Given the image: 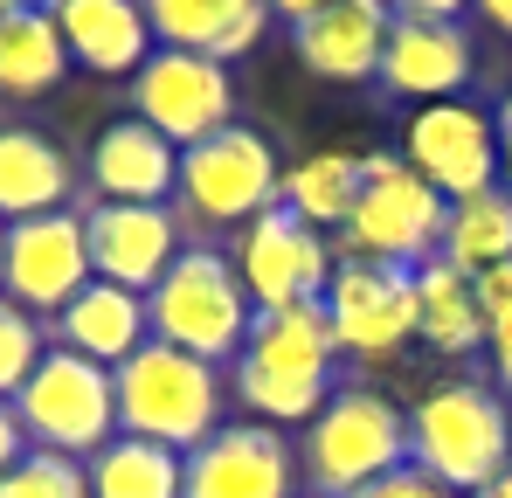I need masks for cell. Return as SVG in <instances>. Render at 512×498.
I'll return each mask as SVG.
<instances>
[{
	"instance_id": "6da1fadb",
	"label": "cell",
	"mask_w": 512,
	"mask_h": 498,
	"mask_svg": "<svg viewBox=\"0 0 512 498\" xmlns=\"http://www.w3.org/2000/svg\"><path fill=\"white\" fill-rule=\"evenodd\" d=\"M229 388L243 395L250 422H270V429L298 422L305 429L333 402V388H340V339H333V319H326V298L319 305L256 312Z\"/></svg>"
},
{
	"instance_id": "7a4b0ae2",
	"label": "cell",
	"mask_w": 512,
	"mask_h": 498,
	"mask_svg": "<svg viewBox=\"0 0 512 498\" xmlns=\"http://www.w3.org/2000/svg\"><path fill=\"white\" fill-rule=\"evenodd\" d=\"M402 464H409V415L367 381H340L333 402L298 436V478L319 498H353Z\"/></svg>"
},
{
	"instance_id": "3957f363",
	"label": "cell",
	"mask_w": 512,
	"mask_h": 498,
	"mask_svg": "<svg viewBox=\"0 0 512 498\" xmlns=\"http://www.w3.org/2000/svg\"><path fill=\"white\" fill-rule=\"evenodd\" d=\"M118 381V436H146L160 450H201L215 429H222V367L180 353L167 339H146L125 367H111Z\"/></svg>"
},
{
	"instance_id": "277c9868",
	"label": "cell",
	"mask_w": 512,
	"mask_h": 498,
	"mask_svg": "<svg viewBox=\"0 0 512 498\" xmlns=\"http://www.w3.org/2000/svg\"><path fill=\"white\" fill-rule=\"evenodd\" d=\"M409 464L471 498L512 464V415L485 381H436L409 409Z\"/></svg>"
},
{
	"instance_id": "5b68a950",
	"label": "cell",
	"mask_w": 512,
	"mask_h": 498,
	"mask_svg": "<svg viewBox=\"0 0 512 498\" xmlns=\"http://www.w3.org/2000/svg\"><path fill=\"white\" fill-rule=\"evenodd\" d=\"M146 319H153V339H167L180 353L222 367V360L243 353L256 305H250V291H243V277H236V263L222 249L187 243L173 256V270L146 291Z\"/></svg>"
},
{
	"instance_id": "8992f818",
	"label": "cell",
	"mask_w": 512,
	"mask_h": 498,
	"mask_svg": "<svg viewBox=\"0 0 512 498\" xmlns=\"http://www.w3.org/2000/svg\"><path fill=\"white\" fill-rule=\"evenodd\" d=\"M443 222H450V201L402 153H360V201L333 236V249L360 256V263L416 270L423 256L443 249Z\"/></svg>"
},
{
	"instance_id": "52a82bcc",
	"label": "cell",
	"mask_w": 512,
	"mask_h": 498,
	"mask_svg": "<svg viewBox=\"0 0 512 498\" xmlns=\"http://www.w3.org/2000/svg\"><path fill=\"white\" fill-rule=\"evenodd\" d=\"M14 422L28 436V450H56L90 464L111 436H118V381L111 367H97L70 346H49L42 367L28 374V388L14 395Z\"/></svg>"
},
{
	"instance_id": "ba28073f",
	"label": "cell",
	"mask_w": 512,
	"mask_h": 498,
	"mask_svg": "<svg viewBox=\"0 0 512 498\" xmlns=\"http://www.w3.org/2000/svg\"><path fill=\"white\" fill-rule=\"evenodd\" d=\"M284 194V166L270 153V139L250 125H229L201 146L180 153V222L194 229H250L256 215H270Z\"/></svg>"
},
{
	"instance_id": "9c48e42d",
	"label": "cell",
	"mask_w": 512,
	"mask_h": 498,
	"mask_svg": "<svg viewBox=\"0 0 512 498\" xmlns=\"http://www.w3.org/2000/svg\"><path fill=\"white\" fill-rule=\"evenodd\" d=\"M229 263H236L256 312H277V305H319L333 270H340V249H333V236H319L312 222H298L277 201L270 215H256L250 229H236Z\"/></svg>"
},
{
	"instance_id": "30bf717a",
	"label": "cell",
	"mask_w": 512,
	"mask_h": 498,
	"mask_svg": "<svg viewBox=\"0 0 512 498\" xmlns=\"http://www.w3.org/2000/svg\"><path fill=\"white\" fill-rule=\"evenodd\" d=\"M132 118L153 125L167 146H201L215 132L236 125V83L229 63L215 56H194V49H153L146 70L132 77Z\"/></svg>"
},
{
	"instance_id": "8fae6325",
	"label": "cell",
	"mask_w": 512,
	"mask_h": 498,
	"mask_svg": "<svg viewBox=\"0 0 512 498\" xmlns=\"http://www.w3.org/2000/svg\"><path fill=\"white\" fill-rule=\"evenodd\" d=\"M90 277V236L77 208H56V215H28V222H7V249H0V298L35 312V319H56Z\"/></svg>"
},
{
	"instance_id": "7c38bea8",
	"label": "cell",
	"mask_w": 512,
	"mask_h": 498,
	"mask_svg": "<svg viewBox=\"0 0 512 498\" xmlns=\"http://www.w3.org/2000/svg\"><path fill=\"white\" fill-rule=\"evenodd\" d=\"M402 160L443 201H471V194L499 187V125H492V111H478L464 97L416 104L409 125H402Z\"/></svg>"
},
{
	"instance_id": "4fadbf2b",
	"label": "cell",
	"mask_w": 512,
	"mask_h": 498,
	"mask_svg": "<svg viewBox=\"0 0 512 498\" xmlns=\"http://www.w3.org/2000/svg\"><path fill=\"white\" fill-rule=\"evenodd\" d=\"M326 319H333L340 353H353V360H395L416 339V270L340 256V270L326 284Z\"/></svg>"
},
{
	"instance_id": "5bb4252c",
	"label": "cell",
	"mask_w": 512,
	"mask_h": 498,
	"mask_svg": "<svg viewBox=\"0 0 512 498\" xmlns=\"http://www.w3.org/2000/svg\"><path fill=\"white\" fill-rule=\"evenodd\" d=\"M180 498H298V450L270 422H222L201 450H187Z\"/></svg>"
},
{
	"instance_id": "9a60e30c",
	"label": "cell",
	"mask_w": 512,
	"mask_h": 498,
	"mask_svg": "<svg viewBox=\"0 0 512 498\" xmlns=\"http://www.w3.org/2000/svg\"><path fill=\"white\" fill-rule=\"evenodd\" d=\"M180 208H139V201H90L84 208V236H90V270L104 284H125V291H153L180 256Z\"/></svg>"
},
{
	"instance_id": "2e32d148",
	"label": "cell",
	"mask_w": 512,
	"mask_h": 498,
	"mask_svg": "<svg viewBox=\"0 0 512 498\" xmlns=\"http://www.w3.org/2000/svg\"><path fill=\"white\" fill-rule=\"evenodd\" d=\"M471 70H478L471 35L457 21H395L374 83L388 97H402V104H443V97H464Z\"/></svg>"
},
{
	"instance_id": "e0dca14e",
	"label": "cell",
	"mask_w": 512,
	"mask_h": 498,
	"mask_svg": "<svg viewBox=\"0 0 512 498\" xmlns=\"http://www.w3.org/2000/svg\"><path fill=\"white\" fill-rule=\"evenodd\" d=\"M388 28H395V14L381 0H333L326 14L291 28V49H298V63L312 77H326V83H374Z\"/></svg>"
},
{
	"instance_id": "ac0fdd59",
	"label": "cell",
	"mask_w": 512,
	"mask_h": 498,
	"mask_svg": "<svg viewBox=\"0 0 512 498\" xmlns=\"http://www.w3.org/2000/svg\"><path fill=\"white\" fill-rule=\"evenodd\" d=\"M90 187L97 201H139V208H173L180 187V146H167L153 125L118 118L90 146Z\"/></svg>"
},
{
	"instance_id": "d6986e66",
	"label": "cell",
	"mask_w": 512,
	"mask_h": 498,
	"mask_svg": "<svg viewBox=\"0 0 512 498\" xmlns=\"http://www.w3.org/2000/svg\"><path fill=\"white\" fill-rule=\"evenodd\" d=\"M49 14H56V28H63L70 63H84L97 77H139L146 56L160 49L139 0H56Z\"/></svg>"
},
{
	"instance_id": "ffe728a7",
	"label": "cell",
	"mask_w": 512,
	"mask_h": 498,
	"mask_svg": "<svg viewBox=\"0 0 512 498\" xmlns=\"http://www.w3.org/2000/svg\"><path fill=\"white\" fill-rule=\"evenodd\" d=\"M146 339H153L146 298L125 291V284H104V277H90L84 291L49 319V346H70V353H84L97 367H125Z\"/></svg>"
},
{
	"instance_id": "44dd1931",
	"label": "cell",
	"mask_w": 512,
	"mask_h": 498,
	"mask_svg": "<svg viewBox=\"0 0 512 498\" xmlns=\"http://www.w3.org/2000/svg\"><path fill=\"white\" fill-rule=\"evenodd\" d=\"M139 7H146L160 49H194V56H215V63L250 56L270 28L263 0H139Z\"/></svg>"
},
{
	"instance_id": "7402d4cb",
	"label": "cell",
	"mask_w": 512,
	"mask_h": 498,
	"mask_svg": "<svg viewBox=\"0 0 512 498\" xmlns=\"http://www.w3.org/2000/svg\"><path fill=\"white\" fill-rule=\"evenodd\" d=\"M77 194V166L56 139L28 132V125H0V222H28V215H56Z\"/></svg>"
},
{
	"instance_id": "603a6c76",
	"label": "cell",
	"mask_w": 512,
	"mask_h": 498,
	"mask_svg": "<svg viewBox=\"0 0 512 498\" xmlns=\"http://www.w3.org/2000/svg\"><path fill=\"white\" fill-rule=\"evenodd\" d=\"M416 339H429L443 360L485 353V312H478V284L436 249L416 263Z\"/></svg>"
},
{
	"instance_id": "cb8c5ba5",
	"label": "cell",
	"mask_w": 512,
	"mask_h": 498,
	"mask_svg": "<svg viewBox=\"0 0 512 498\" xmlns=\"http://www.w3.org/2000/svg\"><path fill=\"white\" fill-rule=\"evenodd\" d=\"M70 70L63 28L49 7H7L0 21V97H42Z\"/></svg>"
},
{
	"instance_id": "d4e9b609",
	"label": "cell",
	"mask_w": 512,
	"mask_h": 498,
	"mask_svg": "<svg viewBox=\"0 0 512 498\" xmlns=\"http://www.w3.org/2000/svg\"><path fill=\"white\" fill-rule=\"evenodd\" d=\"M90 498H180L187 492V457L160 450L146 436H111L84 464Z\"/></svg>"
},
{
	"instance_id": "484cf974",
	"label": "cell",
	"mask_w": 512,
	"mask_h": 498,
	"mask_svg": "<svg viewBox=\"0 0 512 498\" xmlns=\"http://www.w3.org/2000/svg\"><path fill=\"white\" fill-rule=\"evenodd\" d=\"M277 201H284L298 222H312L319 236H340L353 201H360V153H340V146L305 153L298 166H284V194H277Z\"/></svg>"
},
{
	"instance_id": "4316f807",
	"label": "cell",
	"mask_w": 512,
	"mask_h": 498,
	"mask_svg": "<svg viewBox=\"0 0 512 498\" xmlns=\"http://www.w3.org/2000/svg\"><path fill=\"white\" fill-rule=\"evenodd\" d=\"M443 256H450L464 277H485L492 263H512V194L506 187H485V194H471V201H450Z\"/></svg>"
},
{
	"instance_id": "83f0119b",
	"label": "cell",
	"mask_w": 512,
	"mask_h": 498,
	"mask_svg": "<svg viewBox=\"0 0 512 498\" xmlns=\"http://www.w3.org/2000/svg\"><path fill=\"white\" fill-rule=\"evenodd\" d=\"M42 353H49V326L35 312H21V305L0 298V402H14L28 388V374L42 367Z\"/></svg>"
},
{
	"instance_id": "f1b7e54d",
	"label": "cell",
	"mask_w": 512,
	"mask_h": 498,
	"mask_svg": "<svg viewBox=\"0 0 512 498\" xmlns=\"http://www.w3.org/2000/svg\"><path fill=\"white\" fill-rule=\"evenodd\" d=\"M0 498H90V478L77 457L56 450H21V464L0 478Z\"/></svg>"
},
{
	"instance_id": "f546056e",
	"label": "cell",
	"mask_w": 512,
	"mask_h": 498,
	"mask_svg": "<svg viewBox=\"0 0 512 498\" xmlns=\"http://www.w3.org/2000/svg\"><path fill=\"white\" fill-rule=\"evenodd\" d=\"M353 498H457V492H443V485H436V478H423L416 464H402V471L374 478L367 492H353Z\"/></svg>"
},
{
	"instance_id": "4dcf8cb0",
	"label": "cell",
	"mask_w": 512,
	"mask_h": 498,
	"mask_svg": "<svg viewBox=\"0 0 512 498\" xmlns=\"http://www.w3.org/2000/svg\"><path fill=\"white\" fill-rule=\"evenodd\" d=\"M471 284H478V312H485V326L512 312V263H492V270L471 277Z\"/></svg>"
},
{
	"instance_id": "1f68e13d",
	"label": "cell",
	"mask_w": 512,
	"mask_h": 498,
	"mask_svg": "<svg viewBox=\"0 0 512 498\" xmlns=\"http://www.w3.org/2000/svg\"><path fill=\"white\" fill-rule=\"evenodd\" d=\"M395 21H457L471 0H381Z\"/></svg>"
},
{
	"instance_id": "d6a6232c",
	"label": "cell",
	"mask_w": 512,
	"mask_h": 498,
	"mask_svg": "<svg viewBox=\"0 0 512 498\" xmlns=\"http://www.w3.org/2000/svg\"><path fill=\"white\" fill-rule=\"evenodd\" d=\"M485 353H492V374H499V388L512 395V312L485 326Z\"/></svg>"
},
{
	"instance_id": "836d02e7",
	"label": "cell",
	"mask_w": 512,
	"mask_h": 498,
	"mask_svg": "<svg viewBox=\"0 0 512 498\" xmlns=\"http://www.w3.org/2000/svg\"><path fill=\"white\" fill-rule=\"evenodd\" d=\"M21 450H28V436H21V422H14V402H0V478L21 464Z\"/></svg>"
},
{
	"instance_id": "e575fe53",
	"label": "cell",
	"mask_w": 512,
	"mask_h": 498,
	"mask_svg": "<svg viewBox=\"0 0 512 498\" xmlns=\"http://www.w3.org/2000/svg\"><path fill=\"white\" fill-rule=\"evenodd\" d=\"M492 125H499V187L512 194V97L492 111Z\"/></svg>"
},
{
	"instance_id": "d590c367",
	"label": "cell",
	"mask_w": 512,
	"mask_h": 498,
	"mask_svg": "<svg viewBox=\"0 0 512 498\" xmlns=\"http://www.w3.org/2000/svg\"><path fill=\"white\" fill-rule=\"evenodd\" d=\"M263 7H270L277 21H291V28H298V21H312V14H326L333 0H263Z\"/></svg>"
},
{
	"instance_id": "8d00e7d4",
	"label": "cell",
	"mask_w": 512,
	"mask_h": 498,
	"mask_svg": "<svg viewBox=\"0 0 512 498\" xmlns=\"http://www.w3.org/2000/svg\"><path fill=\"white\" fill-rule=\"evenodd\" d=\"M471 7H478L492 28H506V35H512V0H471Z\"/></svg>"
},
{
	"instance_id": "74e56055",
	"label": "cell",
	"mask_w": 512,
	"mask_h": 498,
	"mask_svg": "<svg viewBox=\"0 0 512 498\" xmlns=\"http://www.w3.org/2000/svg\"><path fill=\"white\" fill-rule=\"evenodd\" d=\"M471 498H512V464L499 471V478H492V485H485V492H471Z\"/></svg>"
},
{
	"instance_id": "f35d334b",
	"label": "cell",
	"mask_w": 512,
	"mask_h": 498,
	"mask_svg": "<svg viewBox=\"0 0 512 498\" xmlns=\"http://www.w3.org/2000/svg\"><path fill=\"white\" fill-rule=\"evenodd\" d=\"M7 7H56V0H7Z\"/></svg>"
},
{
	"instance_id": "ab89813d",
	"label": "cell",
	"mask_w": 512,
	"mask_h": 498,
	"mask_svg": "<svg viewBox=\"0 0 512 498\" xmlns=\"http://www.w3.org/2000/svg\"><path fill=\"white\" fill-rule=\"evenodd\" d=\"M0 249H7V222H0Z\"/></svg>"
},
{
	"instance_id": "60d3db41",
	"label": "cell",
	"mask_w": 512,
	"mask_h": 498,
	"mask_svg": "<svg viewBox=\"0 0 512 498\" xmlns=\"http://www.w3.org/2000/svg\"><path fill=\"white\" fill-rule=\"evenodd\" d=\"M0 21H7V0H0Z\"/></svg>"
}]
</instances>
